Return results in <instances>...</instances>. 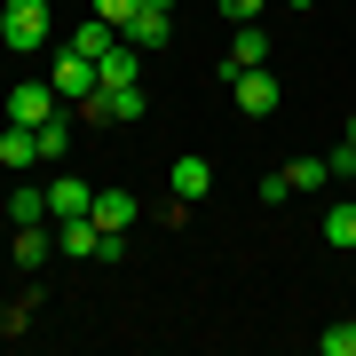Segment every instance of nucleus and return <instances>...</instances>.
Masks as SVG:
<instances>
[{
	"instance_id": "4468645a",
	"label": "nucleus",
	"mask_w": 356,
	"mask_h": 356,
	"mask_svg": "<svg viewBox=\"0 0 356 356\" xmlns=\"http://www.w3.org/2000/svg\"><path fill=\"white\" fill-rule=\"evenodd\" d=\"M8 222H16V229H32V222H48V191H32V182H24V191L8 198Z\"/></svg>"
},
{
	"instance_id": "f3484780",
	"label": "nucleus",
	"mask_w": 356,
	"mask_h": 356,
	"mask_svg": "<svg viewBox=\"0 0 356 356\" xmlns=\"http://www.w3.org/2000/svg\"><path fill=\"white\" fill-rule=\"evenodd\" d=\"M64 151H72V119H64V111H56V119H48V127H40V159H64Z\"/></svg>"
},
{
	"instance_id": "7ed1b4c3",
	"label": "nucleus",
	"mask_w": 356,
	"mask_h": 356,
	"mask_svg": "<svg viewBox=\"0 0 356 356\" xmlns=\"http://www.w3.org/2000/svg\"><path fill=\"white\" fill-rule=\"evenodd\" d=\"M48 88L64 95V103H88V95L103 88V79H95V56H79L72 40H64V48H56V64H48Z\"/></svg>"
},
{
	"instance_id": "4be33fe9",
	"label": "nucleus",
	"mask_w": 356,
	"mask_h": 356,
	"mask_svg": "<svg viewBox=\"0 0 356 356\" xmlns=\"http://www.w3.org/2000/svg\"><path fill=\"white\" fill-rule=\"evenodd\" d=\"M143 8H151V16H175V0H143Z\"/></svg>"
},
{
	"instance_id": "f257e3e1",
	"label": "nucleus",
	"mask_w": 356,
	"mask_h": 356,
	"mask_svg": "<svg viewBox=\"0 0 356 356\" xmlns=\"http://www.w3.org/2000/svg\"><path fill=\"white\" fill-rule=\"evenodd\" d=\"M48 32H56V8H48V0H8V8H0V48L32 56V48H48Z\"/></svg>"
},
{
	"instance_id": "ddd939ff",
	"label": "nucleus",
	"mask_w": 356,
	"mask_h": 356,
	"mask_svg": "<svg viewBox=\"0 0 356 356\" xmlns=\"http://www.w3.org/2000/svg\"><path fill=\"white\" fill-rule=\"evenodd\" d=\"M325 245H341V254H356V198L325 206Z\"/></svg>"
},
{
	"instance_id": "6e6552de",
	"label": "nucleus",
	"mask_w": 356,
	"mask_h": 356,
	"mask_svg": "<svg viewBox=\"0 0 356 356\" xmlns=\"http://www.w3.org/2000/svg\"><path fill=\"white\" fill-rule=\"evenodd\" d=\"M166 182H175L182 206H198L206 191H214V166H206V159H175V166H166Z\"/></svg>"
},
{
	"instance_id": "9b49d317",
	"label": "nucleus",
	"mask_w": 356,
	"mask_h": 356,
	"mask_svg": "<svg viewBox=\"0 0 356 356\" xmlns=\"http://www.w3.org/2000/svg\"><path fill=\"white\" fill-rule=\"evenodd\" d=\"M88 214H95V229H127L143 206H135V191H95V206H88Z\"/></svg>"
},
{
	"instance_id": "39448f33",
	"label": "nucleus",
	"mask_w": 356,
	"mask_h": 356,
	"mask_svg": "<svg viewBox=\"0 0 356 356\" xmlns=\"http://www.w3.org/2000/svg\"><path fill=\"white\" fill-rule=\"evenodd\" d=\"M95 79H103V88H135V79H143V48H135V40H111V48L95 56Z\"/></svg>"
},
{
	"instance_id": "6ab92c4d",
	"label": "nucleus",
	"mask_w": 356,
	"mask_h": 356,
	"mask_svg": "<svg viewBox=\"0 0 356 356\" xmlns=\"http://www.w3.org/2000/svg\"><path fill=\"white\" fill-rule=\"evenodd\" d=\"M261 8H269V0H222V16H229V24H261Z\"/></svg>"
},
{
	"instance_id": "f8f14e48",
	"label": "nucleus",
	"mask_w": 356,
	"mask_h": 356,
	"mask_svg": "<svg viewBox=\"0 0 356 356\" xmlns=\"http://www.w3.org/2000/svg\"><path fill=\"white\" fill-rule=\"evenodd\" d=\"M48 254H56V229H48V222L16 229V269H48Z\"/></svg>"
},
{
	"instance_id": "1a4fd4ad",
	"label": "nucleus",
	"mask_w": 356,
	"mask_h": 356,
	"mask_svg": "<svg viewBox=\"0 0 356 356\" xmlns=\"http://www.w3.org/2000/svg\"><path fill=\"white\" fill-rule=\"evenodd\" d=\"M166 32H175V16H151V8H135L127 24H119V40H135L143 56H151V48H166Z\"/></svg>"
},
{
	"instance_id": "9d476101",
	"label": "nucleus",
	"mask_w": 356,
	"mask_h": 356,
	"mask_svg": "<svg viewBox=\"0 0 356 356\" xmlns=\"http://www.w3.org/2000/svg\"><path fill=\"white\" fill-rule=\"evenodd\" d=\"M0 166H16V175L40 166V127H16V119H8V135H0Z\"/></svg>"
},
{
	"instance_id": "a211bd4d",
	"label": "nucleus",
	"mask_w": 356,
	"mask_h": 356,
	"mask_svg": "<svg viewBox=\"0 0 356 356\" xmlns=\"http://www.w3.org/2000/svg\"><path fill=\"white\" fill-rule=\"evenodd\" d=\"M317 348H325V356H356V325H325Z\"/></svg>"
},
{
	"instance_id": "aec40b11",
	"label": "nucleus",
	"mask_w": 356,
	"mask_h": 356,
	"mask_svg": "<svg viewBox=\"0 0 356 356\" xmlns=\"http://www.w3.org/2000/svg\"><path fill=\"white\" fill-rule=\"evenodd\" d=\"M119 254H127V229H103V238H95V261H103V269H111Z\"/></svg>"
},
{
	"instance_id": "20e7f679",
	"label": "nucleus",
	"mask_w": 356,
	"mask_h": 356,
	"mask_svg": "<svg viewBox=\"0 0 356 356\" xmlns=\"http://www.w3.org/2000/svg\"><path fill=\"white\" fill-rule=\"evenodd\" d=\"M56 103H64V95H56L48 79H16V88H8V119H16V127H48Z\"/></svg>"
},
{
	"instance_id": "412c9836",
	"label": "nucleus",
	"mask_w": 356,
	"mask_h": 356,
	"mask_svg": "<svg viewBox=\"0 0 356 356\" xmlns=\"http://www.w3.org/2000/svg\"><path fill=\"white\" fill-rule=\"evenodd\" d=\"M135 8H143V0H95V16H103V24H111V32H119V24H127V16H135Z\"/></svg>"
},
{
	"instance_id": "5701e85b",
	"label": "nucleus",
	"mask_w": 356,
	"mask_h": 356,
	"mask_svg": "<svg viewBox=\"0 0 356 356\" xmlns=\"http://www.w3.org/2000/svg\"><path fill=\"white\" fill-rule=\"evenodd\" d=\"M348 151H356V119H348Z\"/></svg>"
},
{
	"instance_id": "423d86ee",
	"label": "nucleus",
	"mask_w": 356,
	"mask_h": 356,
	"mask_svg": "<svg viewBox=\"0 0 356 356\" xmlns=\"http://www.w3.org/2000/svg\"><path fill=\"white\" fill-rule=\"evenodd\" d=\"M269 64V24H229V64L222 72H254Z\"/></svg>"
},
{
	"instance_id": "2eb2a0df",
	"label": "nucleus",
	"mask_w": 356,
	"mask_h": 356,
	"mask_svg": "<svg viewBox=\"0 0 356 356\" xmlns=\"http://www.w3.org/2000/svg\"><path fill=\"white\" fill-rule=\"evenodd\" d=\"M285 182H293V191H325V182H332V159H293Z\"/></svg>"
},
{
	"instance_id": "f03ea898",
	"label": "nucleus",
	"mask_w": 356,
	"mask_h": 356,
	"mask_svg": "<svg viewBox=\"0 0 356 356\" xmlns=\"http://www.w3.org/2000/svg\"><path fill=\"white\" fill-rule=\"evenodd\" d=\"M222 79H229V103H238L245 119H269V111H277V95H285L269 64H254V72H222Z\"/></svg>"
},
{
	"instance_id": "0eeeda50",
	"label": "nucleus",
	"mask_w": 356,
	"mask_h": 356,
	"mask_svg": "<svg viewBox=\"0 0 356 356\" xmlns=\"http://www.w3.org/2000/svg\"><path fill=\"white\" fill-rule=\"evenodd\" d=\"M88 206H95V191L79 175H56L48 182V222H72V214H88Z\"/></svg>"
},
{
	"instance_id": "dca6fc26",
	"label": "nucleus",
	"mask_w": 356,
	"mask_h": 356,
	"mask_svg": "<svg viewBox=\"0 0 356 356\" xmlns=\"http://www.w3.org/2000/svg\"><path fill=\"white\" fill-rule=\"evenodd\" d=\"M111 40H119V32L103 24V16H88V24L72 32V48H79V56H103V48H111Z\"/></svg>"
},
{
	"instance_id": "b1692460",
	"label": "nucleus",
	"mask_w": 356,
	"mask_h": 356,
	"mask_svg": "<svg viewBox=\"0 0 356 356\" xmlns=\"http://www.w3.org/2000/svg\"><path fill=\"white\" fill-rule=\"evenodd\" d=\"M293 8H309V0H293Z\"/></svg>"
}]
</instances>
